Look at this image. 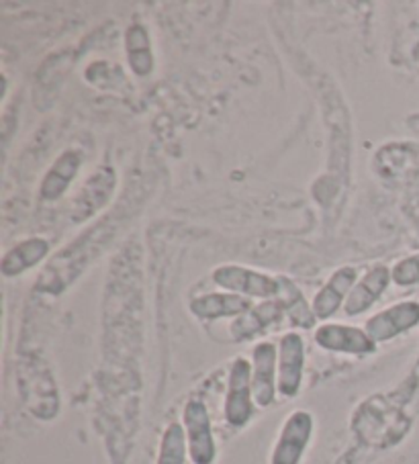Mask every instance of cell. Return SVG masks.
<instances>
[{"label": "cell", "instance_id": "cell-7", "mask_svg": "<svg viewBox=\"0 0 419 464\" xmlns=\"http://www.w3.org/2000/svg\"><path fill=\"white\" fill-rule=\"evenodd\" d=\"M316 340L321 348L346 354H370L376 350V342L358 327L327 324L316 332Z\"/></svg>", "mask_w": 419, "mask_h": 464}, {"label": "cell", "instance_id": "cell-10", "mask_svg": "<svg viewBox=\"0 0 419 464\" xmlns=\"http://www.w3.org/2000/svg\"><path fill=\"white\" fill-rule=\"evenodd\" d=\"M356 278H358L356 268L352 266L337 268L332 275V278L326 283L324 289L317 293V297L313 299V315L321 319L334 315L344 303L346 295H350V291L354 289Z\"/></svg>", "mask_w": 419, "mask_h": 464}, {"label": "cell", "instance_id": "cell-18", "mask_svg": "<svg viewBox=\"0 0 419 464\" xmlns=\"http://www.w3.org/2000/svg\"><path fill=\"white\" fill-rule=\"evenodd\" d=\"M391 276H393V281L401 286L419 283V254L407 256V258L399 260L397 266L393 268Z\"/></svg>", "mask_w": 419, "mask_h": 464}, {"label": "cell", "instance_id": "cell-15", "mask_svg": "<svg viewBox=\"0 0 419 464\" xmlns=\"http://www.w3.org/2000/svg\"><path fill=\"white\" fill-rule=\"evenodd\" d=\"M47 250H50V242L44 237H31L17 244L3 260L5 276L21 275V272H25L27 268L35 266V264L47 254Z\"/></svg>", "mask_w": 419, "mask_h": 464}, {"label": "cell", "instance_id": "cell-6", "mask_svg": "<svg viewBox=\"0 0 419 464\" xmlns=\"http://www.w3.org/2000/svg\"><path fill=\"white\" fill-rule=\"evenodd\" d=\"M277 348L270 342H262L254 348L252 393L260 407H268L277 395Z\"/></svg>", "mask_w": 419, "mask_h": 464}, {"label": "cell", "instance_id": "cell-11", "mask_svg": "<svg viewBox=\"0 0 419 464\" xmlns=\"http://www.w3.org/2000/svg\"><path fill=\"white\" fill-rule=\"evenodd\" d=\"M252 303L244 295L236 293H213L203 295L190 303V311L200 319H219L229 315H244L248 314Z\"/></svg>", "mask_w": 419, "mask_h": 464}, {"label": "cell", "instance_id": "cell-16", "mask_svg": "<svg viewBox=\"0 0 419 464\" xmlns=\"http://www.w3.org/2000/svg\"><path fill=\"white\" fill-rule=\"evenodd\" d=\"M129 66L137 76H148L154 68V55H151L150 34L143 25H133L125 35Z\"/></svg>", "mask_w": 419, "mask_h": 464}, {"label": "cell", "instance_id": "cell-4", "mask_svg": "<svg viewBox=\"0 0 419 464\" xmlns=\"http://www.w3.org/2000/svg\"><path fill=\"white\" fill-rule=\"evenodd\" d=\"M419 324V303L403 301L381 311L366 322V334L375 342H386L397 338L399 334L414 330Z\"/></svg>", "mask_w": 419, "mask_h": 464}, {"label": "cell", "instance_id": "cell-8", "mask_svg": "<svg viewBox=\"0 0 419 464\" xmlns=\"http://www.w3.org/2000/svg\"><path fill=\"white\" fill-rule=\"evenodd\" d=\"M303 377V340L299 334H287L278 348V391L285 397L299 393Z\"/></svg>", "mask_w": 419, "mask_h": 464}, {"label": "cell", "instance_id": "cell-13", "mask_svg": "<svg viewBox=\"0 0 419 464\" xmlns=\"http://www.w3.org/2000/svg\"><path fill=\"white\" fill-rule=\"evenodd\" d=\"M285 301L283 299H274V301H266L260 303V305L249 309L248 314L241 315L236 324L231 325V334L233 340H248L256 335L258 332H262L264 327H268L270 324L278 322L280 315H283Z\"/></svg>", "mask_w": 419, "mask_h": 464}, {"label": "cell", "instance_id": "cell-2", "mask_svg": "<svg viewBox=\"0 0 419 464\" xmlns=\"http://www.w3.org/2000/svg\"><path fill=\"white\" fill-rule=\"evenodd\" d=\"M252 368L248 360L238 358L229 372L228 403H225V418L231 426H244L252 415Z\"/></svg>", "mask_w": 419, "mask_h": 464}, {"label": "cell", "instance_id": "cell-14", "mask_svg": "<svg viewBox=\"0 0 419 464\" xmlns=\"http://www.w3.org/2000/svg\"><path fill=\"white\" fill-rule=\"evenodd\" d=\"M80 164H83V154L76 150H68L58 158V162L52 166V170L42 182V197L45 201H55L63 195V190L70 187L72 179H74Z\"/></svg>", "mask_w": 419, "mask_h": 464}, {"label": "cell", "instance_id": "cell-17", "mask_svg": "<svg viewBox=\"0 0 419 464\" xmlns=\"http://www.w3.org/2000/svg\"><path fill=\"white\" fill-rule=\"evenodd\" d=\"M158 464H184V431L180 423H172L166 430Z\"/></svg>", "mask_w": 419, "mask_h": 464}, {"label": "cell", "instance_id": "cell-3", "mask_svg": "<svg viewBox=\"0 0 419 464\" xmlns=\"http://www.w3.org/2000/svg\"><path fill=\"white\" fill-rule=\"evenodd\" d=\"M313 418L307 411H295L288 415L277 448H274L272 464H299L305 446L309 444Z\"/></svg>", "mask_w": 419, "mask_h": 464}, {"label": "cell", "instance_id": "cell-1", "mask_svg": "<svg viewBox=\"0 0 419 464\" xmlns=\"http://www.w3.org/2000/svg\"><path fill=\"white\" fill-rule=\"evenodd\" d=\"M213 281L223 289L244 293L248 297L270 299L280 295V278H272L252 268L238 266V264H225L213 272Z\"/></svg>", "mask_w": 419, "mask_h": 464}, {"label": "cell", "instance_id": "cell-12", "mask_svg": "<svg viewBox=\"0 0 419 464\" xmlns=\"http://www.w3.org/2000/svg\"><path fill=\"white\" fill-rule=\"evenodd\" d=\"M112 187H115V172H112L111 168H101V170H96L93 179L86 182L83 195H80V203L74 205L76 213L72 215L74 221L91 218L96 209H101V205L111 197Z\"/></svg>", "mask_w": 419, "mask_h": 464}, {"label": "cell", "instance_id": "cell-5", "mask_svg": "<svg viewBox=\"0 0 419 464\" xmlns=\"http://www.w3.org/2000/svg\"><path fill=\"white\" fill-rule=\"evenodd\" d=\"M184 426L189 431L192 460L195 464H211L215 459V442L207 407L200 401H189L184 407Z\"/></svg>", "mask_w": 419, "mask_h": 464}, {"label": "cell", "instance_id": "cell-9", "mask_svg": "<svg viewBox=\"0 0 419 464\" xmlns=\"http://www.w3.org/2000/svg\"><path fill=\"white\" fill-rule=\"evenodd\" d=\"M391 270L378 264V266L370 268L360 281L354 285V289L350 291L348 299L344 303V311L348 315H358L362 311H366L368 307L375 305V301L385 293L386 285L391 281Z\"/></svg>", "mask_w": 419, "mask_h": 464}]
</instances>
